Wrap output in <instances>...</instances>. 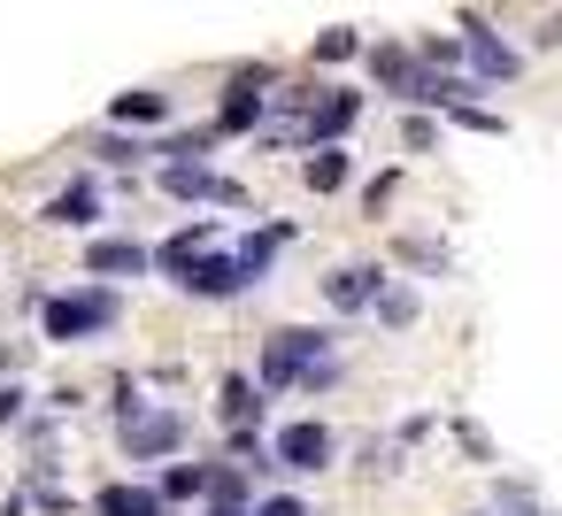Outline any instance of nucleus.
Here are the masks:
<instances>
[{
	"label": "nucleus",
	"instance_id": "nucleus-1",
	"mask_svg": "<svg viewBox=\"0 0 562 516\" xmlns=\"http://www.w3.org/2000/svg\"><path fill=\"white\" fill-rule=\"evenodd\" d=\"M116 324H124V293H116V285L55 293V301L40 309V332H47L55 347H70V339H101V332H116Z\"/></svg>",
	"mask_w": 562,
	"mask_h": 516
},
{
	"label": "nucleus",
	"instance_id": "nucleus-2",
	"mask_svg": "<svg viewBox=\"0 0 562 516\" xmlns=\"http://www.w3.org/2000/svg\"><path fill=\"white\" fill-rule=\"evenodd\" d=\"M178 285H186V293H201V301H239L247 285H262V270H255L239 247H232V255H224V247H201V255L178 270Z\"/></svg>",
	"mask_w": 562,
	"mask_h": 516
},
{
	"label": "nucleus",
	"instance_id": "nucleus-3",
	"mask_svg": "<svg viewBox=\"0 0 562 516\" xmlns=\"http://www.w3.org/2000/svg\"><path fill=\"white\" fill-rule=\"evenodd\" d=\"M331 339H339V332H270L255 385H262V393H285V385H301V370H308V362H324V355H331Z\"/></svg>",
	"mask_w": 562,
	"mask_h": 516
},
{
	"label": "nucleus",
	"instance_id": "nucleus-4",
	"mask_svg": "<svg viewBox=\"0 0 562 516\" xmlns=\"http://www.w3.org/2000/svg\"><path fill=\"white\" fill-rule=\"evenodd\" d=\"M262 86H278V70H270V63L232 70V86H224V101H216V139H232V132H255V124H262Z\"/></svg>",
	"mask_w": 562,
	"mask_h": 516
},
{
	"label": "nucleus",
	"instance_id": "nucleus-5",
	"mask_svg": "<svg viewBox=\"0 0 562 516\" xmlns=\"http://www.w3.org/2000/svg\"><path fill=\"white\" fill-rule=\"evenodd\" d=\"M186 447V416H139V408H124V455L132 462H162V455H178Z\"/></svg>",
	"mask_w": 562,
	"mask_h": 516
},
{
	"label": "nucleus",
	"instance_id": "nucleus-6",
	"mask_svg": "<svg viewBox=\"0 0 562 516\" xmlns=\"http://www.w3.org/2000/svg\"><path fill=\"white\" fill-rule=\"evenodd\" d=\"M162 193H170V201H216V209H247V186H232V178H216V170H201V162H170V170H162Z\"/></svg>",
	"mask_w": 562,
	"mask_h": 516
},
{
	"label": "nucleus",
	"instance_id": "nucleus-7",
	"mask_svg": "<svg viewBox=\"0 0 562 516\" xmlns=\"http://www.w3.org/2000/svg\"><path fill=\"white\" fill-rule=\"evenodd\" d=\"M355 116H362V93H324V101L308 93V124L301 132H308V147H339L355 132Z\"/></svg>",
	"mask_w": 562,
	"mask_h": 516
},
{
	"label": "nucleus",
	"instance_id": "nucleus-8",
	"mask_svg": "<svg viewBox=\"0 0 562 516\" xmlns=\"http://www.w3.org/2000/svg\"><path fill=\"white\" fill-rule=\"evenodd\" d=\"M270 462H278V470H324V462H331V431H324V424H285L278 447H270Z\"/></svg>",
	"mask_w": 562,
	"mask_h": 516
},
{
	"label": "nucleus",
	"instance_id": "nucleus-9",
	"mask_svg": "<svg viewBox=\"0 0 562 516\" xmlns=\"http://www.w3.org/2000/svg\"><path fill=\"white\" fill-rule=\"evenodd\" d=\"M462 55H470L477 86H508V78L524 70V63H516V47H501V40H493L485 24H470V32H462Z\"/></svg>",
	"mask_w": 562,
	"mask_h": 516
},
{
	"label": "nucleus",
	"instance_id": "nucleus-10",
	"mask_svg": "<svg viewBox=\"0 0 562 516\" xmlns=\"http://www.w3.org/2000/svg\"><path fill=\"white\" fill-rule=\"evenodd\" d=\"M86 270L93 278H147V247L139 239H93L86 247Z\"/></svg>",
	"mask_w": 562,
	"mask_h": 516
},
{
	"label": "nucleus",
	"instance_id": "nucleus-11",
	"mask_svg": "<svg viewBox=\"0 0 562 516\" xmlns=\"http://www.w3.org/2000/svg\"><path fill=\"white\" fill-rule=\"evenodd\" d=\"M370 70H378V86H385V93L416 101V78H424V63H416L408 47H370Z\"/></svg>",
	"mask_w": 562,
	"mask_h": 516
},
{
	"label": "nucleus",
	"instance_id": "nucleus-12",
	"mask_svg": "<svg viewBox=\"0 0 562 516\" xmlns=\"http://www.w3.org/2000/svg\"><path fill=\"white\" fill-rule=\"evenodd\" d=\"M93 508H101V516H170V501H162L155 485H101Z\"/></svg>",
	"mask_w": 562,
	"mask_h": 516
},
{
	"label": "nucleus",
	"instance_id": "nucleus-13",
	"mask_svg": "<svg viewBox=\"0 0 562 516\" xmlns=\"http://www.w3.org/2000/svg\"><path fill=\"white\" fill-rule=\"evenodd\" d=\"M201 247H216V232H209V224H186L178 239H162V247L147 255V270H170V278H178V270H186V262H193Z\"/></svg>",
	"mask_w": 562,
	"mask_h": 516
},
{
	"label": "nucleus",
	"instance_id": "nucleus-14",
	"mask_svg": "<svg viewBox=\"0 0 562 516\" xmlns=\"http://www.w3.org/2000/svg\"><path fill=\"white\" fill-rule=\"evenodd\" d=\"M93 216H101V193H93V186H63V193L47 201V224H70V232H86Z\"/></svg>",
	"mask_w": 562,
	"mask_h": 516
},
{
	"label": "nucleus",
	"instance_id": "nucleus-15",
	"mask_svg": "<svg viewBox=\"0 0 562 516\" xmlns=\"http://www.w3.org/2000/svg\"><path fill=\"white\" fill-rule=\"evenodd\" d=\"M116 124H162L170 116V93H155V86H139V93H116V109H109Z\"/></svg>",
	"mask_w": 562,
	"mask_h": 516
},
{
	"label": "nucleus",
	"instance_id": "nucleus-16",
	"mask_svg": "<svg viewBox=\"0 0 562 516\" xmlns=\"http://www.w3.org/2000/svg\"><path fill=\"white\" fill-rule=\"evenodd\" d=\"M385 285V270H339L324 293H331V309H370V293Z\"/></svg>",
	"mask_w": 562,
	"mask_h": 516
},
{
	"label": "nucleus",
	"instance_id": "nucleus-17",
	"mask_svg": "<svg viewBox=\"0 0 562 516\" xmlns=\"http://www.w3.org/2000/svg\"><path fill=\"white\" fill-rule=\"evenodd\" d=\"M301 178H308L316 193H339V186H347V155H339V147H308Z\"/></svg>",
	"mask_w": 562,
	"mask_h": 516
},
{
	"label": "nucleus",
	"instance_id": "nucleus-18",
	"mask_svg": "<svg viewBox=\"0 0 562 516\" xmlns=\"http://www.w3.org/2000/svg\"><path fill=\"white\" fill-rule=\"evenodd\" d=\"M247 493H255L247 470H209V478H201V501H209V508H247Z\"/></svg>",
	"mask_w": 562,
	"mask_h": 516
},
{
	"label": "nucleus",
	"instance_id": "nucleus-19",
	"mask_svg": "<svg viewBox=\"0 0 562 516\" xmlns=\"http://www.w3.org/2000/svg\"><path fill=\"white\" fill-rule=\"evenodd\" d=\"M370 309H378V324H393V332H408V324H416V293H408V285H378V293H370Z\"/></svg>",
	"mask_w": 562,
	"mask_h": 516
},
{
	"label": "nucleus",
	"instance_id": "nucleus-20",
	"mask_svg": "<svg viewBox=\"0 0 562 516\" xmlns=\"http://www.w3.org/2000/svg\"><path fill=\"white\" fill-rule=\"evenodd\" d=\"M224 416L232 424H262V385L255 378H224Z\"/></svg>",
	"mask_w": 562,
	"mask_h": 516
},
{
	"label": "nucleus",
	"instance_id": "nucleus-21",
	"mask_svg": "<svg viewBox=\"0 0 562 516\" xmlns=\"http://www.w3.org/2000/svg\"><path fill=\"white\" fill-rule=\"evenodd\" d=\"M201 478H209V462H170L155 493H162V501H193V493H201Z\"/></svg>",
	"mask_w": 562,
	"mask_h": 516
},
{
	"label": "nucleus",
	"instance_id": "nucleus-22",
	"mask_svg": "<svg viewBox=\"0 0 562 516\" xmlns=\"http://www.w3.org/2000/svg\"><path fill=\"white\" fill-rule=\"evenodd\" d=\"M93 155H101V162H147L155 147H147L139 132H132V139H116V132H101V139H93Z\"/></svg>",
	"mask_w": 562,
	"mask_h": 516
},
{
	"label": "nucleus",
	"instance_id": "nucleus-23",
	"mask_svg": "<svg viewBox=\"0 0 562 516\" xmlns=\"http://www.w3.org/2000/svg\"><path fill=\"white\" fill-rule=\"evenodd\" d=\"M347 55H362L355 32H324V40H316V63H347Z\"/></svg>",
	"mask_w": 562,
	"mask_h": 516
},
{
	"label": "nucleus",
	"instance_id": "nucleus-24",
	"mask_svg": "<svg viewBox=\"0 0 562 516\" xmlns=\"http://www.w3.org/2000/svg\"><path fill=\"white\" fill-rule=\"evenodd\" d=\"M424 63H462V40H424Z\"/></svg>",
	"mask_w": 562,
	"mask_h": 516
},
{
	"label": "nucleus",
	"instance_id": "nucleus-25",
	"mask_svg": "<svg viewBox=\"0 0 562 516\" xmlns=\"http://www.w3.org/2000/svg\"><path fill=\"white\" fill-rule=\"evenodd\" d=\"M255 516H308V508H301V501H293V493H270V501H262V508H255Z\"/></svg>",
	"mask_w": 562,
	"mask_h": 516
},
{
	"label": "nucleus",
	"instance_id": "nucleus-26",
	"mask_svg": "<svg viewBox=\"0 0 562 516\" xmlns=\"http://www.w3.org/2000/svg\"><path fill=\"white\" fill-rule=\"evenodd\" d=\"M16 408H24V385L9 378V385H0V424H16Z\"/></svg>",
	"mask_w": 562,
	"mask_h": 516
},
{
	"label": "nucleus",
	"instance_id": "nucleus-27",
	"mask_svg": "<svg viewBox=\"0 0 562 516\" xmlns=\"http://www.w3.org/2000/svg\"><path fill=\"white\" fill-rule=\"evenodd\" d=\"M209 516H255V508H209Z\"/></svg>",
	"mask_w": 562,
	"mask_h": 516
}]
</instances>
